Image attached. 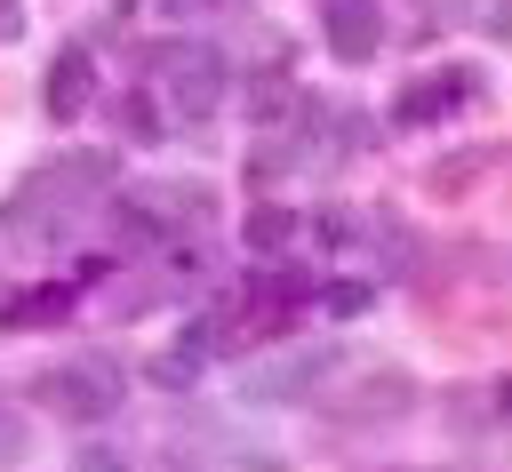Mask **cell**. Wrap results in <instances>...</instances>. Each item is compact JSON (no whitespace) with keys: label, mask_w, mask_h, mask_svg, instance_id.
<instances>
[{"label":"cell","mask_w":512,"mask_h":472,"mask_svg":"<svg viewBox=\"0 0 512 472\" xmlns=\"http://www.w3.org/2000/svg\"><path fill=\"white\" fill-rule=\"evenodd\" d=\"M240 240H248L256 256H280V248L296 240V216H288L280 200H256V208H248V224H240Z\"/></svg>","instance_id":"11"},{"label":"cell","mask_w":512,"mask_h":472,"mask_svg":"<svg viewBox=\"0 0 512 472\" xmlns=\"http://www.w3.org/2000/svg\"><path fill=\"white\" fill-rule=\"evenodd\" d=\"M112 176H120V160H112V152H64V160L32 168V176L0 200V232H8V240L48 248L64 224H80V216L112 192Z\"/></svg>","instance_id":"1"},{"label":"cell","mask_w":512,"mask_h":472,"mask_svg":"<svg viewBox=\"0 0 512 472\" xmlns=\"http://www.w3.org/2000/svg\"><path fill=\"white\" fill-rule=\"evenodd\" d=\"M328 416H352V424H376V416H408L416 408V384L400 368H368V392H320Z\"/></svg>","instance_id":"7"},{"label":"cell","mask_w":512,"mask_h":472,"mask_svg":"<svg viewBox=\"0 0 512 472\" xmlns=\"http://www.w3.org/2000/svg\"><path fill=\"white\" fill-rule=\"evenodd\" d=\"M32 400H40L48 416H64V424H104V416L128 400V376H120V360H104V352H72V360H56V368L32 376Z\"/></svg>","instance_id":"2"},{"label":"cell","mask_w":512,"mask_h":472,"mask_svg":"<svg viewBox=\"0 0 512 472\" xmlns=\"http://www.w3.org/2000/svg\"><path fill=\"white\" fill-rule=\"evenodd\" d=\"M24 448H32V424H24L16 408H0V464H16Z\"/></svg>","instance_id":"14"},{"label":"cell","mask_w":512,"mask_h":472,"mask_svg":"<svg viewBox=\"0 0 512 472\" xmlns=\"http://www.w3.org/2000/svg\"><path fill=\"white\" fill-rule=\"evenodd\" d=\"M72 472H128V456H120V448H104V440H88V448L72 456Z\"/></svg>","instance_id":"15"},{"label":"cell","mask_w":512,"mask_h":472,"mask_svg":"<svg viewBox=\"0 0 512 472\" xmlns=\"http://www.w3.org/2000/svg\"><path fill=\"white\" fill-rule=\"evenodd\" d=\"M56 320H72V280H40L0 304V328H56Z\"/></svg>","instance_id":"10"},{"label":"cell","mask_w":512,"mask_h":472,"mask_svg":"<svg viewBox=\"0 0 512 472\" xmlns=\"http://www.w3.org/2000/svg\"><path fill=\"white\" fill-rule=\"evenodd\" d=\"M0 40H24V8L16 0H0Z\"/></svg>","instance_id":"16"},{"label":"cell","mask_w":512,"mask_h":472,"mask_svg":"<svg viewBox=\"0 0 512 472\" xmlns=\"http://www.w3.org/2000/svg\"><path fill=\"white\" fill-rule=\"evenodd\" d=\"M152 64H160V88H168V104H176L184 120H208V112L224 104V48H208V40H168Z\"/></svg>","instance_id":"3"},{"label":"cell","mask_w":512,"mask_h":472,"mask_svg":"<svg viewBox=\"0 0 512 472\" xmlns=\"http://www.w3.org/2000/svg\"><path fill=\"white\" fill-rule=\"evenodd\" d=\"M472 96H480V80H472V72H432V80L400 88V104H392V128H432V120H456Z\"/></svg>","instance_id":"6"},{"label":"cell","mask_w":512,"mask_h":472,"mask_svg":"<svg viewBox=\"0 0 512 472\" xmlns=\"http://www.w3.org/2000/svg\"><path fill=\"white\" fill-rule=\"evenodd\" d=\"M368 304H376L368 280H328V288H320V312H328V320H360Z\"/></svg>","instance_id":"13"},{"label":"cell","mask_w":512,"mask_h":472,"mask_svg":"<svg viewBox=\"0 0 512 472\" xmlns=\"http://www.w3.org/2000/svg\"><path fill=\"white\" fill-rule=\"evenodd\" d=\"M112 120H120V136H128V144H160V136H168V128H160V104H152L144 88H136V96H120V104H112Z\"/></svg>","instance_id":"12"},{"label":"cell","mask_w":512,"mask_h":472,"mask_svg":"<svg viewBox=\"0 0 512 472\" xmlns=\"http://www.w3.org/2000/svg\"><path fill=\"white\" fill-rule=\"evenodd\" d=\"M320 40L336 64H368L384 48V0H320Z\"/></svg>","instance_id":"4"},{"label":"cell","mask_w":512,"mask_h":472,"mask_svg":"<svg viewBox=\"0 0 512 472\" xmlns=\"http://www.w3.org/2000/svg\"><path fill=\"white\" fill-rule=\"evenodd\" d=\"M208 352H216V320H184V328H176V344H168V352H152V368H144V376H152L160 392H184V384H200Z\"/></svg>","instance_id":"9"},{"label":"cell","mask_w":512,"mask_h":472,"mask_svg":"<svg viewBox=\"0 0 512 472\" xmlns=\"http://www.w3.org/2000/svg\"><path fill=\"white\" fill-rule=\"evenodd\" d=\"M40 104H48V120H80L88 104H96V56L88 48H64L56 64H48V80H40Z\"/></svg>","instance_id":"8"},{"label":"cell","mask_w":512,"mask_h":472,"mask_svg":"<svg viewBox=\"0 0 512 472\" xmlns=\"http://www.w3.org/2000/svg\"><path fill=\"white\" fill-rule=\"evenodd\" d=\"M344 360L336 352H280V360H264V368H248V400H264V408H280V400H304L312 384H328Z\"/></svg>","instance_id":"5"}]
</instances>
